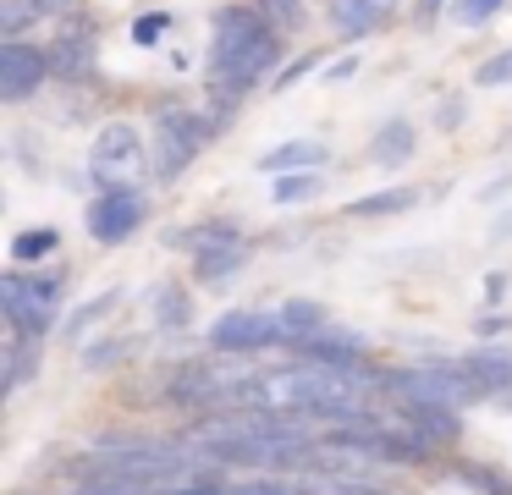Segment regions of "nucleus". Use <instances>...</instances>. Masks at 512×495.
<instances>
[{"instance_id": "obj_27", "label": "nucleus", "mask_w": 512, "mask_h": 495, "mask_svg": "<svg viewBox=\"0 0 512 495\" xmlns=\"http://www.w3.org/2000/svg\"><path fill=\"white\" fill-rule=\"evenodd\" d=\"M116 303H122V292H105L100 297V303H89V308H78V314H72L67 319V336H83V330H89L94 325V319H105V314H111V308Z\"/></svg>"}, {"instance_id": "obj_32", "label": "nucleus", "mask_w": 512, "mask_h": 495, "mask_svg": "<svg viewBox=\"0 0 512 495\" xmlns=\"http://www.w3.org/2000/svg\"><path fill=\"white\" fill-rule=\"evenodd\" d=\"M441 6H446V0H419V17L435 22V17H441Z\"/></svg>"}, {"instance_id": "obj_5", "label": "nucleus", "mask_w": 512, "mask_h": 495, "mask_svg": "<svg viewBox=\"0 0 512 495\" xmlns=\"http://www.w3.org/2000/svg\"><path fill=\"white\" fill-rule=\"evenodd\" d=\"M144 220H149V198L138 193L133 182L127 187H100V193L89 198V209H83V226H89V237L100 242V248H122Z\"/></svg>"}, {"instance_id": "obj_11", "label": "nucleus", "mask_w": 512, "mask_h": 495, "mask_svg": "<svg viewBox=\"0 0 512 495\" xmlns=\"http://www.w3.org/2000/svg\"><path fill=\"white\" fill-rule=\"evenodd\" d=\"M303 363H331V369H369V347L364 336H336V330H314V336L292 341Z\"/></svg>"}, {"instance_id": "obj_22", "label": "nucleus", "mask_w": 512, "mask_h": 495, "mask_svg": "<svg viewBox=\"0 0 512 495\" xmlns=\"http://www.w3.org/2000/svg\"><path fill=\"white\" fill-rule=\"evenodd\" d=\"M138 352V336H111V341H100V347H83V363L89 369H116V363H127Z\"/></svg>"}, {"instance_id": "obj_6", "label": "nucleus", "mask_w": 512, "mask_h": 495, "mask_svg": "<svg viewBox=\"0 0 512 495\" xmlns=\"http://www.w3.org/2000/svg\"><path fill=\"white\" fill-rule=\"evenodd\" d=\"M210 347L221 358H248V352L287 347V330H281V314H265V308H226L210 325Z\"/></svg>"}, {"instance_id": "obj_19", "label": "nucleus", "mask_w": 512, "mask_h": 495, "mask_svg": "<svg viewBox=\"0 0 512 495\" xmlns=\"http://www.w3.org/2000/svg\"><path fill=\"white\" fill-rule=\"evenodd\" d=\"M56 248H61V231L56 226H28V231H17V237H12V259L17 264H45Z\"/></svg>"}, {"instance_id": "obj_26", "label": "nucleus", "mask_w": 512, "mask_h": 495, "mask_svg": "<svg viewBox=\"0 0 512 495\" xmlns=\"http://www.w3.org/2000/svg\"><path fill=\"white\" fill-rule=\"evenodd\" d=\"M34 17H39L34 0H0V33H6V39H17Z\"/></svg>"}, {"instance_id": "obj_8", "label": "nucleus", "mask_w": 512, "mask_h": 495, "mask_svg": "<svg viewBox=\"0 0 512 495\" xmlns=\"http://www.w3.org/2000/svg\"><path fill=\"white\" fill-rule=\"evenodd\" d=\"M45 55H50V72H56L61 83H83V77L94 72V55H100V28H94V17L83 22V11L67 17Z\"/></svg>"}, {"instance_id": "obj_24", "label": "nucleus", "mask_w": 512, "mask_h": 495, "mask_svg": "<svg viewBox=\"0 0 512 495\" xmlns=\"http://www.w3.org/2000/svg\"><path fill=\"white\" fill-rule=\"evenodd\" d=\"M314 193H320V176L314 171H292L276 182V204H303V198H314Z\"/></svg>"}, {"instance_id": "obj_7", "label": "nucleus", "mask_w": 512, "mask_h": 495, "mask_svg": "<svg viewBox=\"0 0 512 495\" xmlns=\"http://www.w3.org/2000/svg\"><path fill=\"white\" fill-rule=\"evenodd\" d=\"M397 429L430 457H446L463 440V407H441V402H397Z\"/></svg>"}, {"instance_id": "obj_3", "label": "nucleus", "mask_w": 512, "mask_h": 495, "mask_svg": "<svg viewBox=\"0 0 512 495\" xmlns=\"http://www.w3.org/2000/svg\"><path fill=\"white\" fill-rule=\"evenodd\" d=\"M386 391L397 402H441V407H468L485 396V385L468 374L463 358L441 363H413V369H386Z\"/></svg>"}, {"instance_id": "obj_16", "label": "nucleus", "mask_w": 512, "mask_h": 495, "mask_svg": "<svg viewBox=\"0 0 512 495\" xmlns=\"http://www.w3.org/2000/svg\"><path fill=\"white\" fill-rule=\"evenodd\" d=\"M413 127L408 121H386V127L369 138V165H402V160H413Z\"/></svg>"}, {"instance_id": "obj_1", "label": "nucleus", "mask_w": 512, "mask_h": 495, "mask_svg": "<svg viewBox=\"0 0 512 495\" xmlns=\"http://www.w3.org/2000/svg\"><path fill=\"white\" fill-rule=\"evenodd\" d=\"M210 28H215L210 33V83H215V94L243 99L248 88H259L281 66V33L270 28L248 0L221 6Z\"/></svg>"}, {"instance_id": "obj_13", "label": "nucleus", "mask_w": 512, "mask_h": 495, "mask_svg": "<svg viewBox=\"0 0 512 495\" xmlns=\"http://www.w3.org/2000/svg\"><path fill=\"white\" fill-rule=\"evenodd\" d=\"M314 165H325L320 138H292V143H281V149L259 154V171L265 176H292V171H314Z\"/></svg>"}, {"instance_id": "obj_4", "label": "nucleus", "mask_w": 512, "mask_h": 495, "mask_svg": "<svg viewBox=\"0 0 512 495\" xmlns=\"http://www.w3.org/2000/svg\"><path fill=\"white\" fill-rule=\"evenodd\" d=\"M215 138L210 116H193V110H160L155 116V176L160 182H177L193 165V154Z\"/></svg>"}, {"instance_id": "obj_25", "label": "nucleus", "mask_w": 512, "mask_h": 495, "mask_svg": "<svg viewBox=\"0 0 512 495\" xmlns=\"http://www.w3.org/2000/svg\"><path fill=\"white\" fill-rule=\"evenodd\" d=\"M501 6H507V0H452V17L463 22V28H485Z\"/></svg>"}, {"instance_id": "obj_12", "label": "nucleus", "mask_w": 512, "mask_h": 495, "mask_svg": "<svg viewBox=\"0 0 512 495\" xmlns=\"http://www.w3.org/2000/svg\"><path fill=\"white\" fill-rule=\"evenodd\" d=\"M248 264V237H232V242H215V248L193 253V275H199L204 286H221L232 281L237 270Z\"/></svg>"}, {"instance_id": "obj_2", "label": "nucleus", "mask_w": 512, "mask_h": 495, "mask_svg": "<svg viewBox=\"0 0 512 495\" xmlns=\"http://www.w3.org/2000/svg\"><path fill=\"white\" fill-rule=\"evenodd\" d=\"M0 308H6L12 336L45 341L56 330V314H61V275H34L28 264H17L0 281Z\"/></svg>"}, {"instance_id": "obj_31", "label": "nucleus", "mask_w": 512, "mask_h": 495, "mask_svg": "<svg viewBox=\"0 0 512 495\" xmlns=\"http://www.w3.org/2000/svg\"><path fill=\"white\" fill-rule=\"evenodd\" d=\"M314 66H320V55H309V61H298V66H287V77H276V88H292L298 77H309Z\"/></svg>"}, {"instance_id": "obj_28", "label": "nucleus", "mask_w": 512, "mask_h": 495, "mask_svg": "<svg viewBox=\"0 0 512 495\" xmlns=\"http://www.w3.org/2000/svg\"><path fill=\"white\" fill-rule=\"evenodd\" d=\"M474 83H485V88H501V83H512V50H501V55H490V61H479Z\"/></svg>"}, {"instance_id": "obj_20", "label": "nucleus", "mask_w": 512, "mask_h": 495, "mask_svg": "<svg viewBox=\"0 0 512 495\" xmlns=\"http://www.w3.org/2000/svg\"><path fill=\"white\" fill-rule=\"evenodd\" d=\"M457 479L468 484L474 495H512V473H501L496 462H457Z\"/></svg>"}, {"instance_id": "obj_33", "label": "nucleus", "mask_w": 512, "mask_h": 495, "mask_svg": "<svg viewBox=\"0 0 512 495\" xmlns=\"http://www.w3.org/2000/svg\"><path fill=\"white\" fill-rule=\"evenodd\" d=\"M353 72H358V61H336L331 66V83H342V77H353Z\"/></svg>"}, {"instance_id": "obj_23", "label": "nucleus", "mask_w": 512, "mask_h": 495, "mask_svg": "<svg viewBox=\"0 0 512 495\" xmlns=\"http://www.w3.org/2000/svg\"><path fill=\"white\" fill-rule=\"evenodd\" d=\"M248 6H254L259 17H265L270 28H276V33L303 28V0H248Z\"/></svg>"}, {"instance_id": "obj_17", "label": "nucleus", "mask_w": 512, "mask_h": 495, "mask_svg": "<svg viewBox=\"0 0 512 495\" xmlns=\"http://www.w3.org/2000/svg\"><path fill=\"white\" fill-rule=\"evenodd\" d=\"M419 204V193L413 187H386V193H369V198H353L347 204V215L353 220H380V215H402V209Z\"/></svg>"}, {"instance_id": "obj_21", "label": "nucleus", "mask_w": 512, "mask_h": 495, "mask_svg": "<svg viewBox=\"0 0 512 495\" xmlns=\"http://www.w3.org/2000/svg\"><path fill=\"white\" fill-rule=\"evenodd\" d=\"M188 314H193L188 286L160 281V286H155V319H160V325H166V330H182V325H188Z\"/></svg>"}, {"instance_id": "obj_18", "label": "nucleus", "mask_w": 512, "mask_h": 495, "mask_svg": "<svg viewBox=\"0 0 512 495\" xmlns=\"http://www.w3.org/2000/svg\"><path fill=\"white\" fill-rule=\"evenodd\" d=\"M276 314H281V330H287V347L303 341V336H314V330H325V308L309 303V297H287Z\"/></svg>"}, {"instance_id": "obj_34", "label": "nucleus", "mask_w": 512, "mask_h": 495, "mask_svg": "<svg viewBox=\"0 0 512 495\" xmlns=\"http://www.w3.org/2000/svg\"><path fill=\"white\" fill-rule=\"evenodd\" d=\"M490 237H496V242H501V237H512V215H501L496 226H490Z\"/></svg>"}, {"instance_id": "obj_30", "label": "nucleus", "mask_w": 512, "mask_h": 495, "mask_svg": "<svg viewBox=\"0 0 512 495\" xmlns=\"http://www.w3.org/2000/svg\"><path fill=\"white\" fill-rule=\"evenodd\" d=\"M34 11H39V17L67 22V17H78V11H83V0H34Z\"/></svg>"}, {"instance_id": "obj_10", "label": "nucleus", "mask_w": 512, "mask_h": 495, "mask_svg": "<svg viewBox=\"0 0 512 495\" xmlns=\"http://www.w3.org/2000/svg\"><path fill=\"white\" fill-rule=\"evenodd\" d=\"M138 165H144V143H138L133 121H105L94 138V176L105 187H127L122 176H133Z\"/></svg>"}, {"instance_id": "obj_9", "label": "nucleus", "mask_w": 512, "mask_h": 495, "mask_svg": "<svg viewBox=\"0 0 512 495\" xmlns=\"http://www.w3.org/2000/svg\"><path fill=\"white\" fill-rule=\"evenodd\" d=\"M45 77H50L45 50H34V44H23V39L0 44V99H6V105H23L28 94H39Z\"/></svg>"}, {"instance_id": "obj_14", "label": "nucleus", "mask_w": 512, "mask_h": 495, "mask_svg": "<svg viewBox=\"0 0 512 495\" xmlns=\"http://www.w3.org/2000/svg\"><path fill=\"white\" fill-rule=\"evenodd\" d=\"M463 363H468V374L485 385V396H496V402H512V352L479 347V352H468Z\"/></svg>"}, {"instance_id": "obj_15", "label": "nucleus", "mask_w": 512, "mask_h": 495, "mask_svg": "<svg viewBox=\"0 0 512 495\" xmlns=\"http://www.w3.org/2000/svg\"><path fill=\"white\" fill-rule=\"evenodd\" d=\"M391 0H331V22L342 39H364V33H375L380 22H386Z\"/></svg>"}, {"instance_id": "obj_29", "label": "nucleus", "mask_w": 512, "mask_h": 495, "mask_svg": "<svg viewBox=\"0 0 512 495\" xmlns=\"http://www.w3.org/2000/svg\"><path fill=\"white\" fill-rule=\"evenodd\" d=\"M166 28H171L166 11H149V17L133 22V44H144V50H149V44H160V33H166Z\"/></svg>"}]
</instances>
